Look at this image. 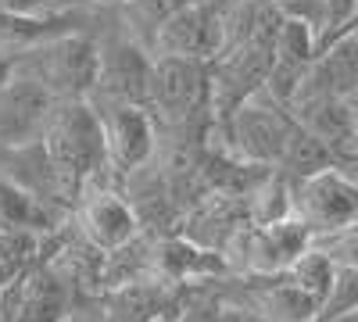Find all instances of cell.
<instances>
[{
    "mask_svg": "<svg viewBox=\"0 0 358 322\" xmlns=\"http://www.w3.org/2000/svg\"><path fill=\"white\" fill-rule=\"evenodd\" d=\"M40 147L54 168L62 197H79L86 186H94L101 168H108L104 126L94 101L90 97L54 101L40 133Z\"/></svg>",
    "mask_w": 358,
    "mask_h": 322,
    "instance_id": "cell-1",
    "label": "cell"
},
{
    "mask_svg": "<svg viewBox=\"0 0 358 322\" xmlns=\"http://www.w3.org/2000/svg\"><path fill=\"white\" fill-rule=\"evenodd\" d=\"M294 129H297V119L290 115V108L276 104L265 90H258L255 97H248L236 108L222 126H215V122L208 126V136L222 140L219 151H226L233 158L276 168Z\"/></svg>",
    "mask_w": 358,
    "mask_h": 322,
    "instance_id": "cell-2",
    "label": "cell"
},
{
    "mask_svg": "<svg viewBox=\"0 0 358 322\" xmlns=\"http://www.w3.org/2000/svg\"><path fill=\"white\" fill-rule=\"evenodd\" d=\"M212 61L197 57L155 54L151 72V97L147 108L165 129H187L197 119H212Z\"/></svg>",
    "mask_w": 358,
    "mask_h": 322,
    "instance_id": "cell-3",
    "label": "cell"
},
{
    "mask_svg": "<svg viewBox=\"0 0 358 322\" xmlns=\"http://www.w3.org/2000/svg\"><path fill=\"white\" fill-rule=\"evenodd\" d=\"M25 54L29 57L22 65V75L36 79L57 101L62 97H90V90L97 82V43L90 36L69 33V36L47 40Z\"/></svg>",
    "mask_w": 358,
    "mask_h": 322,
    "instance_id": "cell-4",
    "label": "cell"
},
{
    "mask_svg": "<svg viewBox=\"0 0 358 322\" xmlns=\"http://www.w3.org/2000/svg\"><path fill=\"white\" fill-rule=\"evenodd\" d=\"M294 215L315 237L358 222V172L348 165H326L294 183Z\"/></svg>",
    "mask_w": 358,
    "mask_h": 322,
    "instance_id": "cell-5",
    "label": "cell"
},
{
    "mask_svg": "<svg viewBox=\"0 0 358 322\" xmlns=\"http://www.w3.org/2000/svg\"><path fill=\"white\" fill-rule=\"evenodd\" d=\"M312 244H315V233L297 215H290L283 222H268V226L248 222L229 240L226 258L241 254L236 265L244 269V276H276V272H287Z\"/></svg>",
    "mask_w": 358,
    "mask_h": 322,
    "instance_id": "cell-6",
    "label": "cell"
},
{
    "mask_svg": "<svg viewBox=\"0 0 358 322\" xmlns=\"http://www.w3.org/2000/svg\"><path fill=\"white\" fill-rule=\"evenodd\" d=\"M101 115L104 126V147H108V168L115 172H140L155 158L158 147V119L147 104H129V101H101L90 97Z\"/></svg>",
    "mask_w": 358,
    "mask_h": 322,
    "instance_id": "cell-7",
    "label": "cell"
},
{
    "mask_svg": "<svg viewBox=\"0 0 358 322\" xmlns=\"http://www.w3.org/2000/svg\"><path fill=\"white\" fill-rule=\"evenodd\" d=\"M226 47V4L222 0H194L158 25L151 54H176L215 61Z\"/></svg>",
    "mask_w": 358,
    "mask_h": 322,
    "instance_id": "cell-8",
    "label": "cell"
},
{
    "mask_svg": "<svg viewBox=\"0 0 358 322\" xmlns=\"http://www.w3.org/2000/svg\"><path fill=\"white\" fill-rule=\"evenodd\" d=\"M151 72H155V54L136 36H104L97 43V82L90 97L147 104Z\"/></svg>",
    "mask_w": 358,
    "mask_h": 322,
    "instance_id": "cell-9",
    "label": "cell"
},
{
    "mask_svg": "<svg viewBox=\"0 0 358 322\" xmlns=\"http://www.w3.org/2000/svg\"><path fill=\"white\" fill-rule=\"evenodd\" d=\"M76 219H79V233L104 254L122 251L140 237V215L133 208V200L97 183L79 193Z\"/></svg>",
    "mask_w": 358,
    "mask_h": 322,
    "instance_id": "cell-10",
    "label": "cell"
},
{
    "mask_svg": "<svg viewBox=\"0 0 358 322\" xmlns=\"http://www.w3.org/2000/svg\"><path fill=\"white\" fill-rule=\"evenodd\" d=\"M351 94H358V29L348 25L319 43V54L294 104L305 97H351Z\"/></svg>",
    "mask_w": 358,
    "mask_h": 322,
    "instance_id": "cell-11",
    "label": "cell"
},
{
    "mask_svg": "<svg viewBox=\"0 0 358 322\" xmlns=\"http://www.w3.org/2000/svg\"><path fill=\"white\" fill-rule=\"evenodd\" d=\"M319 54V33L312 25L297 22V18H283V29L276 36V54H273V72H268L262 90L273 97L276 104L290 108L301 82Z\"/></svg>",
    "mask_w": 358,
    "mask_h": 322,
    "instance_id": "cell-12",
    "label": "cell"
},
{
    "mask_svg": "<svg viewBox=\"0 0 358 322\" xmlns=\"http://www.w3.org/2000/svg\"><path fill=\"white\" fill-rule=\"evenodd\" d=\"M290 115L312 136H319L341 165L351 161V147H355V104H351V97H305L290 108Z\"/></svg>",
    "mask_w": 358,
    "mask_h": 322,
    "instance_id": "cell-13",
    "label": "cell"
},
{
    "mask_svg": "<svg viewBox=\"0 0 358 322\" xmlns=\"http://www.w3.org/2000/svg\"><path fill=\"white\" fill-rule=\"evenodd\" d=\"M248 308L262 312L273 322H319V301L308 298L287 272L276 276H248L244 283V298Z\"/></svg>",
    "mask_w": 358,
    "mask_h": 322,
    "instance_id": "cell-14",
    "label": "cell"
},
{
    "mask_svg": "<svg viewBox=\"0 0 358 322\" xmlns=\"http://www.w3.org/2000/svg\"><path fill=\"white\" fill-rule=\"evenodd\" d=\"M40 229L43 233L54 229V215L43 204V197L0 172V233H40Z\"/></svg>",
    "mask_w": 358,
    "mask_h": 322,
    "instance_id": "cell-15",
    "label": "cell"
},
{
    "mask_svg": "<svg viewBox=\"0 0 358 322\" xmlns=\"http://www.w3.org/2000/svg\"><path fill=\"white\" fill-rule=\"evenodd\" d=\"M287 276L301 286L308 298H315L319 308H322L326 298H330V290H334V279H337V261L326 254L319 244H312V247L287 269Z\"/></svg>",
    "mask_w": 358,
    "mask_h": 322,
    "instance_id": "cell-16",
    "label": "cell"
},
{
    "mask_svg": "<svg viewBox=\"0 0 358 322\" xmlns=\"http://www.w3.org/2000/svg\"><path fill=\"white\" fill-rule=\"evenodd\" d=\"M287 18H297L319 33V43L334 33V0H276Z\"/></svg>",
    "mask_w": 358,
    "mask_h": 322,
    "instance_id": "cell-17",
    "label": "cell"
},
{
    "mask_svg": "<svg viewBox=\"0 0 358 322\" xmlns=\"http://www.w3.org/2000/svg\"><path fill=\"white\" fill-rule=\"evenodd\" d=\"M358 308V269L355 265H337V279H334V290L326 298L322 312H319V322L334 319V315H344Z\"/></svg>",
    "mask_w": 358,
    "mask_h": 322,
    "instance_id": "cell-18",
    "label": "cell"
},
{
    "mask_svg": "<svg viewBox=\"0 0 358 322\" xmlns=\"http://www.w3.org/2000/svg\"><path fill=\"white\" fill-rule=\"evenodd\" d=\"M72 4H86V0H0V8L15 15H65Z\"/></svg>",
    "mask_w": 358,
    "mask_h": 322,
    "instance_id": "cell-19",
    "label": "cell"
},
{
    "mask_svg": "<svg viewBox=\"0 0 358 322\" xmlns=\"http://www.w3.org/2000/svg\"><path fill=\"white\" fill-rule=\"evenodd\" d=\"M62 322H115V315L108 312L104 298L97 294L94 301H90V298H79V301L65 312V319H62Z\"/></svg>",
    "mask_w": 358,
    "mask_h": 322,
    "instance_id": "cell-20",
    "label": "cell"
},
{
    "mask_svg": "<svg viewBox=\"0 0 358 322\" xmlns=\"http://www.w3.org/2000/svg\"><path fill=\"white\" fill-rule=\"evenodd\" d=\"M219 322H273V319H265L262 312L248 308L244 301H241V305H236V301H226L222 312H219Z\"/></svg>",
    "mask_w": 358,
    "mask_h": 322,
    "instance_id": "cell-21",
    "label": "cell"
},
{
    "mask_svg": "<svg viewBox=\"0 0 358 322\" xmlns=\"http://www.w3.org/2000/svg\"><path fill=\"white\" fill-rule=\"evenodd\" d=\"M351 104H355V147H351V161H348V168L358 172V94H351Z\"/></svg>",
    "mask_w": 358,
    "mask_h": 322,
    "instance_id": "cell-22",
    "label": "cell"
},
{
    "mask_svg": "<svg viewBox=\"0 0 358 322\" xmlns=\"http://www.w3.org/2000/svg\"><path fill=\"white\" fill-rule=\"evenodd\" d=\"M0 322H8V286H0Z\"/></svg>",
    "mask_w": 358,
    "mask_h": 322,
    "instance_id": "cell-23",
    "label": "cell"
},
{
    "mask_svg": "<svg viewBox=\"0 0 358 322\" xmlns=\"http://www.w3.org/2000/svg\"><path fill=\"white\" fill-rule=\"evenodd\" d=\"M151 322H179L176 315H158V319H151Z\"/></svg>",
    "mask_w": 358,
    "mask_h": 322,
    "instance_id": "cell-24",
    "label": "cell"
},
{
    "mask_svg": "<svg viewBox=\"0 0 358 322\" xmlns=\"http://www.w3.org/2000/svg\"><path fill=\"white\" fill-rule=\"evenodd\" d=\"M348 25H351V29H358V11H355V18H351ZM348 25H344V29H348Z\"/></svg>",
    "mask_w": 358,
    "mask_h": 322,
    "instance_id": "cell-25",
    "label": "cell"
},
{
    "mask_svg": "<svg viewBox=\"0 0 358 322\" xmlns=\"http://www.w3.org/2000/svg\"><path fill=\"white\" fill-rule=\"evenodd\" d=\"M226 4H233V0H226Z\"/></svg>",
    "mask_w": 358,
    "mask_h": 322,
    "instance_id": "cell-26",
    "label": "cell"
}]
</instances>
